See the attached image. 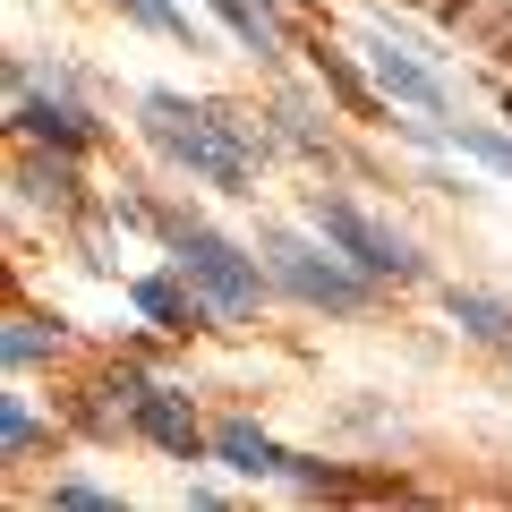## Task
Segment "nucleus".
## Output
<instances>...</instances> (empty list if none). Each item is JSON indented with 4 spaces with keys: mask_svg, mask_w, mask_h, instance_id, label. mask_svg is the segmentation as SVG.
<instances>
[{
    "mask_svg": "<svg viewBox=\"0 0 512 512\" xmlns=\"http://www.w3.org/2000/svg\"><path fill=\"white\" fill-rule=\"evenodd\" d=\"M205 9H214V18L231 26V35L248 43L256 60H274V52H282V9H274V0H205Z\"/></svg>",
    "mask_w": 512,
    "mask_h": 512,
    "instance_id": "11",
    "label": "nucleus"
},
{
    "mask_svg": "<svg viewBox=\"0 0 512 512\" xmlns=\"http://www.w3.org/2000/svg\"><path fill=\"white\" fill-rule=\"evenodd\" d=\"M367 77H376V94L384 103H410V111H444V77L436 69H419V60L402 52V43H384V35H367Z\"/></svg>",
    "mask_w": 512,
    "mask_h": 512,
    "instance_id": "6",
    "label": "nucleus"
},
{
    "mask_svg": "<svg viewBox=\"0 0 512 512\" xmlns=\"http://www.w3.org/2000/svg\"><path fill=\"white\" fill-rule=\"evenodd\" d=\"M256 256H265V274H274L291 299H308V308H333V316L367 308V274L350 265V256H325V248H308V239L274 231V222L256 231Z\"/></svg>",
    "mask_w": 512,
    "mask_h": 512,
    "instance_id": "3",
    "label": "nucleus"
},
{
    "mask_svg": "<svg viewBox=\"0 0 512 512\" xmlns=\"http://www.w3.org/2000/svg\"><path fill=\"white\" fill-rule=\"evenodd\" d=\"M308 222H316V239H325V248H342L350 265H359V274H376V282H419V274H427L419 248H410L402 231H384L376 214H359L350 197H316Z\"/></svg>",
    "mask_w": 512,
    "mask_h": 512,
    "instance_id": "4",
    "label": "nucleus"
},
{
    "mask_svg": "<svg viewBox=\"0 0 512 512\" xmlns=\"http://www.w3.org/2000/svg\"><path fill=\"white\" fill-rule=\"evenodd\" d=\"M18 197H26V205H52V214H77V171H69V154H60V146L43 154V146H35V154L18 163Z\"/></svg>",
    "mask_w": 512,
    "mask_h": 512,
    "instance_id": "10",
    "label": "nucleus"
},
{
    "mask_svg": "<svg viewBox=\"0 0 512 512\" xmlns=\"http://www.w3.org/2000/svg\"><path fill=\"white\" fill-rule=\"evenodd\" d=\"M35 444H43V427H35V410H26V393H0V453L26 461Z\"/></svg>",
    "mask_w": 512,
    "mask_h": 512,
    "instance_id": "17",
    "label": "nucleus"
},
{
    "mask_svg": "<svg viewBox=\"0 0 512 512\" xmlns=\"http://www.w3.org/2000/svg\"><path fill=\"white\" fill-rule=\"evenodd\" d=\"M444 316L470 342H512V299H495V291H444Z\"/></svg>",
    "mask_w": 512,
    "mask_h": 512,
    "instance_id": "12",
    "label": "nucleus"
},
{
    "mask_svg": "<svg viewBox=\"0 0 512 512\" xmlns=\"http://www.w3.org/2000/svg\"><path fill=\"white\" fill-rule=\"evenodd\" d=\"M146 222L171 239V256H180V274L197 282L205 299H214V316H256V299H265V265H256L239 239L205 231V222L188 214H163V205H146Z\"/></svg>",
    "mask_w": 512,
    "mask_h": 512,
    "instance_id": "2",
    "label": "nucleus"
},
{
    "mask_svg": "<svg viewBox=\"0 0 512 512\" xmlns=\"http://www.w3.org/2000/svg\"><path fill=\"white\" fill-rule=\"evenodd\" d=\"M137 427H146V436L163 444L171 461H205V453H214V436L197 427V410H188V393H180V384H154L146 402H137Z\"/></svg>",
    "mask_w": 512,
    "mask_h": 512,
    "instance_id": "7",
    "label": "nucleus"
},
{
    "mask_svg": "<svg viewBox=\"0 0 512 512\" xmlns=\"http://www.w3.org/2000/svg\"><path fill=\"white\" fill-rule=\"evenodd\" d=\"M214 461H222V470H239V478H282V470H291V453H282L256 419H222L214 427Z\"/></svg>",
    "mask_w": 512,
    "mask_h": 512,
    "instance_id": "9",
    "label": "nucleus"
},
{
    "mask_svg": "<svg viewBox=\"0 0 512 512\" xmlns=\"http://www.w3.org/2000/svg\"><path fill=\"white\" fill-rule=\"evenodd\" d=\"M410 128H427V120H410ZM436 146H461V154H478L487 171H504L512 180V137H495V128H427Z\"/></svg>",
    "mask_w": 512,
    "mask_h": 512,
    "instance_id": "14",
    "label": "nucleus"
},
{
    "mask_svg": "<svg viewBox=\"0 0 512 512\" xmlns=\"http://www.w3.org/2000/svg\"><path fill=\"white\" fill-rule=\"evenodd\" d=\"M316 77H325V86H333V103H342L350 120H376V94L359 86V69H350L342 52H316Z\"/></svg>",
    "mask_w": 512,
    "mask_h": 512,
    "instance_id": "16",
    "label": "nucleus"
},
{
    "mask_svg": "<svg viewBox=\"0 0 512 512\" xmlns=\"http://www.w3.org/2000/svg\"><path fill=\"white\" fill-rule=\"evenodd\" d=\"M146 137L188 171V180L222 188V197H256V154H265V128H248L222 103H180V94H146Z\"/></svg>",
    "mask_w": 512,
    "mask_h": 512,
    "instance_id": "1",
    "label": "nucleus"
},
{
    "mask_svg": "<svg viewBox=\"0 0 512 512\" xmlns=\"http://www.w3.org/2000/svg\"><path fill=\"white\" fill-rule=\"evenodd\" d=\"M128 299H137L146 325H163V333H205V316H214V299H205L188 274H146Z\"/></svg>",
    "mask_w": 512,
    "mask_h": 512,
    "instance_id": "8",
    "label": "nucleus"
},
{
    "mask_svg": "<svg viewBox=\"0 0 512 512\" xmlns=\"http://www.w3.org/2000/svg\"><path fill=\"white\" fill-rule=\"evenodd\" d=\"M120 18H137V26H154V35H171V43H188V52H205V35L188 26V9H171V0H111Z\"/></svg>",
    "mask_w": 512,
    "mask_h": 512,
    "instance_id": "15",
    "label": "nucleus"
},
{
    "mask_svg": "<svg viewBox=\"0 0 512 512\" xmlns=\"http://www.w3.org/2000/svg\"><path fill=\"white\" fill-rule=\"evenodd\" d=\"M9 128L35 137V146H60V154L94 146V111L69 94V77H35L26 60H9Z\"/></svg>",
    "mask_w": 512,
    "mask_h": 512,
    "instance_id": "5",
    "label": "nucleus"
},
{
    "mask_svg": "<svg viewBox=\"0 0 512 512\" xmlns=\"http://www.w3.org/2000/svg\"><path fill=\"white\" fill-rule=\"evenodd\" d=\"M52 504L60 512H120V495H103V487H52Z\"/></svg>",
    "mask_w": 512,
    "mask_h": 512,
    "instance_id": "18",
    "label": "nucleus"
},
{
    "mask_svg": "<svg viewBox=\"0 0 512 512\" xmlns=\"http://www.w3.org/2000/svg\"><path fill=\"white\" fill-rule=\"evenodd\" d=\"M0 350H9V367H43V359H60V350H69V333L43 325V316H9Z\"/></svg>",
    "mask_w": 512,
    "mask_h": 512,
    "instance_id": "13",
    "label": "nucleus"
}]
</instances>
